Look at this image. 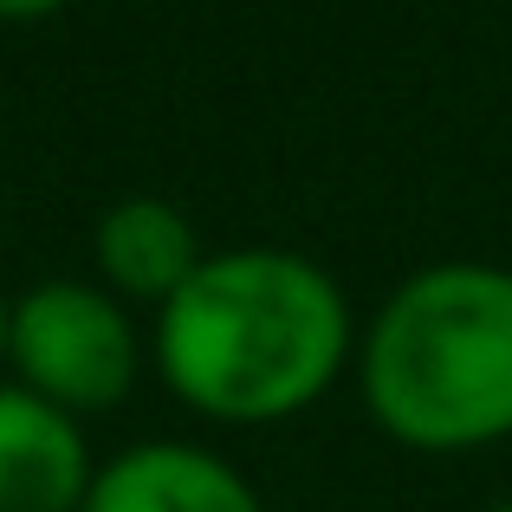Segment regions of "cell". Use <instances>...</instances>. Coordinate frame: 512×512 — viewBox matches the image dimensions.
<instances>
[{
    "label": "cell",
    "instance_id": "cell-1",
    "mask_svg": "<svg viewBox=\"0 0 512 512\" xmlns=\"http://www.w3.org/2000/svg\"><path fill=\"white\" fill-rule=\"evenodd\" d=\"M156 370L208 422L305 415L357 357V318L331 266L292 247H227L156 312Z\"/></svg>",
    "mask_w": 512,
    "mask_h": 512
},
{
    "label": "cell",
    "instance_id": "cell-2",
    "mask_svg": "<svg viewBox=\"0 0 512 512\" xmlns=\"http://www.w3.org/2000/svg\"><path fill=\"white\" fill-rule=\"evenodd\" d=\"M370 422L415 454L512 441V266L435 260L357 331Z\"/></svg>",
    "mask_w": 512,
    "mask_h": 512
},
{
    "label": "cell",
    "instance_id": "cell-3",
    "mask_svg": "<svg viewBox=\"0 0 512 512\" xmlns=\"http://www.w3.org/2000/svg\"><path fill=\"white\" fill-rule=\"evenodd\" d=\"M13 383L65 415H98L137 389L143 338L124 299L91 279H39L13 299Z\"/></svg>",
    "mask_w": 512,
    "mask_h": 512
},
{
    "label": "cell",
    "instance_id": "cell-4",
    "mask_svg": "<svg viewBox=\"0 0 512 512\" xmlns=\"http://www.w3.org/2000/svg\"><path fill=\"white\" fill-rule=\"evenodd\" d=\"M78 512H266L260 487L201 441H137L98 461Z\"/></svg>",
    "mask_w": 512,
    "mask_h": 512
},
{
    "label": "cell",
    "instance_id": "cell-5",
    "mask_svg": "<svg viewBox=\"0 0 512 512\" xmlns=\"http://www.w3.org/2000/svg\"><path fill=\"white\" fill-rule=\"evenodd\" d=\"M91 441L78 415L0 383V512H78L91 493Z\"/></svg>",
    "mask_w": 512,
    "mask_h": 512
},
{
    "label": "cell",
    "instance_id": "cell-6",
    "mask_svg": "<svg viewBox=\"0 0 512 512\" xmlns=\"http://www.w3.org/2000/svg\"><path fill=\"white\" fill-rule=\"evenodd\" d=\"M91 260H98V273H104V292L163 312L175 292L195 279V266L208 260V247H201L195 221H188L175 201L124 195L91 227Z\"/></svg>",
    "mask_w": 512,
    "mask_h": 512
},
{
    "label": "cell",
    "instance_id": "cell-7",
    "mask_svg": "<svg viewBox=\"0 0 512 512\" xmlns=\"http://www.w3.org/2000/svg\"><path fill=\"white\" fill-rule=\"evenodd\" d=\"M72 0H0V20L7 26H33V20H52V13H65Z\"/></svg>",
    "mask_w": 512,
    "mask_h": 512
},
{
    "label": "cell",
    "instance_id": "cell-8",
    "mask_svg": "<svg viewBox=\"0 0 512 512\" xmlns=\"http://www.w3.org/2000/svg\"><path fill=\"white\" fill-rule=\"evenodd\" d=\"M7 344H13V305H7V292H0V370H7Z\"/></svg>",
    "mask_w": 512,
    "mask_h": 512
},
{
    "label": "cell",
    "instance_id": "cell-9",
    "mask_svg": "<svg viewBox=\"0 0 512 512\" xmlns=\"http://www.w3.org/2000/svg\"><path fill=\"white\" fill-rule=\"evenodd\" d=\"M480 512H512V500H493V506H480Z\"/></svg>",
    "mask_w": 512,
    "mask_h": 512
}]
</instances>
